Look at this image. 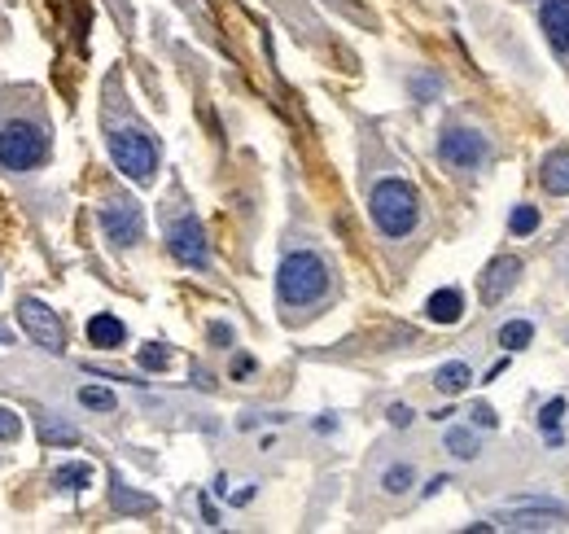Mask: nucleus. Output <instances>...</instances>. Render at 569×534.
I'll return each instance as SVG.
<instances>
[{"instance_id":"2","label":"nucleus","mask_w":569,"mask_h":534,"mask_svg":"<svg viewBox=\"0 0 569 534\" xmlns=\"http://www.w3.org/2000/svg\"><path fill=\"white\" fill-rule=\"evenodd\" d=\"M368 211H372V223L386 232V237H408L416 228V219H420V198H416V189L408 180H381L377 189H372V198H368Z\"/></svg>"},{"instance_id":"24","label":"nucleus","mask_w":569,"mask_h":534,"mask_svg":"<svg viewBox=\"0 0 569 534\" xmlns=\"http://www.w3.org/2000/svg\"><path fill=\"white\" fill-rule=\"evenodd\" d=\"M167 364H171V355H167L162 346H154V342L141 351V368H154V373H158V368H167Z\"/></svg>"},{"instance_id":"19","label":"nucleus","mask_w":569,"mask_h":534,"mask_svg":"<svg viewBox=\"0 0 569 534\" xmlns=\"http://www.w3.org/2000/svg\"><path fill=\"white\" fill-rule=\"evenodd\" d=\"M416 481V473H412V465H390L386 469V478H381V490L386 495H408V486Z\"/></svg>"},{"instance_id":"25","label":"nucleus","mask_w":569,"mask_h":534,"mask_svg":"<svg viewBox=\"0 0 569 534\" xmlns=\"http://www.w3.org/2000/svg\"><path fill=\"white\" fill-rule=\"evenodd\" d=\"M412 417H416V412L408 408V403H390V412H386V421H390L394 429H408V425H412Z\"/></svg>"},{"instance_id":"1","label":"nucleus","mask_w":569,"mask_h":534,"mask_svg":"<svg viewBox=\"0 0 569 534\" xmlns=\"http://www.w3.org/2000/svg\"><path fill=\"white\" fill-rule=\"evenodd\" d=\"M276 294L285 307H311L329 294V263L315 250H294L276 267Z\"/></svg>"},{"instance_id":"13","label":"nucleus","mask_w":569,"mask_h":534,"mask_svg":"<svg viewBox=\"0 0 569 534\" xmlns=\"http://www.w3.org/2000/svg\"><path fill=\"white\" fill-rule=\"evenodd\" d=\"M539 180H543V189H548L552 198H569V150L548 154V158H543V171H539Z\"/></svg>"},{"instance_id":"4","label":"nucleus","mask_w":569,"mask_h":534,"mask_svg":"<svg viewBox=\"0 0 569 534\" xmlns=\"http://www.w3.org/2000/svg\"><path fill=\"white\" fill-rule=\"evenodd\" d=\"M110 158H114V166H118L127 180L150 184L158 171V145L145 132H136V127H118V132L110 136Z\"/></svg>"},{"instance_id":"3","label":"nucleus","mask_w":569,"mask_h":534,"mask_svg":"<svg viewBox=\"0 0 569 534\" xmlns=\"http://www.w3.org/2000/svg\"><path fill=\"white\" fill-rule=\"evenodd\" d=\"M49 158V136L40 123H4L0 127V166L4 171H36Z\"/></svg>"},{"instance_id":"27","label":"nucleus","mask_w":569,"mask_h":534,"mask_svg":"<svg viewBox=\"0 0 569 534\" xmlns=\"http://www.w3.org/2000/svg\"><path fill=\"white\" fill-rule=\"evenodd\" d=\"M468 417H473V425H482V429H495V425H500V417H495V408H486V403H477V408H473Z\"/></svg>"},{"instance_id":"15","label":"nucleus","mask_w":569,"mask_h":534,"mask_svg":"<svg viewBox=\"0 0 569 534\" xmlns=\"http://www.w3.org/2000/svg\"><path fill=\"white\" fill-rule=\"evenodd\" d=\"M88 481H93V465H88V460L57 465V473H53V486H61V490H84Z\"/></svg>"},{"instance_id":"16","label":"nucleus","mask_w":569,"mask_h":534,"mask_svg":"<svg viewBox=\"0 0 569 534\" xmlns=\"http://www.w3.org/2000/svg\"><path fill=\"white\" fill-rule=\"evenodd\" d=\"M468 381H473V373H468V364H443L438 373H434V385L443 390V394H465L468 390Z\"/></svg>"},{"instance_id":"22","label":"nucleus","mask_w":569,"mask_h":534,"mask_svg":"<svg viewBox=\"0 0 569 534\" xmlns=\"http://www.w3.org/2000/svg\"><path fill=\"white\" fill-rule=\"evenodd\" d=\"M40 438H45L49 447H75V442H79V429L57 425V421H45V425H40Z\"/></svg>"},{"instance_id":"10","label":"nucleus","mask_w":569,"mask_h":534,"mask_svg":"<svg viewBox=\"0 0 569 534\" xmlns=\"http://www.w3.org/2000/svg\"><path fill=\"white\" fill-rule=\"evenodd\" d=\"M539 27L557 53H569V0H543L539 4Z\"/></svg>"},{"instance_id":"5","label":"nucleus","mask_w":569,"mask_h":534,"mask_svg":"<svg viewBox=\"0 0 569 534\" xmlns=\"http://www.w3.org/2000/svg\"><path fill=\"white\" fill-rule=\"evenodd\" d=\"M18 324L31 333V342H36V346H45V351H53V355H61V351H66L61 320H57V312H49L40 298H22V303H18Z\"/></svg>"},{"instance_id":"21","label":"nucleus","mask_w":569,"mask_h":534,"mask_svg":"<svg viewBox=\"0 0 569 534\" xmlns=\"http://www.w3.org/2000/svg\"><path fill=\"white\" fill-rule=\"evenodd\" d=\"M447 447H451V456H460V460H473V456H477V438H473V429H465V425L447 429Z\"/></svg>"},{"instance_id":"23","label":"nucleus","mask_w":569,"mask_h":534,"mask_svg":"<svg viewBox=\"0 0 569 534\" xmlns=\"http://www.w3.org/2000/svg\"><path fill=\"white\" fill-rule=\"evenodd\" d=\"M508 228H513V237H530V232L539 228V211H534V206H513Z\"/></svg>"},{"instance_id":"7","label":"nucleus","mask_w":569,"mask_h":534,"mask_svg":"<svg viewBox=\"0 0 569 534\" xmlns=\"http://www.w3.org/2000/svg\"><path fill=\"white\" fill-rule=\"evenodd\" d=\"M438 158L460 166V171H477L486 158V136L473 132V127H451L438 136Z\"/></svg>"},{"instance_id":"12","label":"nucleus","mask_w":569,"mask_h":534,"mask_svg":"<svg viewBox=\"0 0 569 534\" xmlns=\"http://www.w3.org/2000/svg\"><path fill=\"white\" fill-rule=\"evenodd\" d=\"M425 316H429L434 324H460V316H465V298H460V289H438V294H429Z\"/></svg>"},{"instance_id":"29","label":"nucleus","mask_w":569,"mask_h":534,"mask_svg":"<svg viewBox=\"0 0 569 534\" xmlns=\"http://www.w3.org/2000/svg\"><path fill=\"white\" fill-rule=\"evenodd\" d=\"M210 337H215V342H228L232 333H228V324H215V328H210Z\"/></svg>"},{"instance_id":"28","label":"nucleus","mask_w":569,"mask_h":534,"mask_svg":"<svg viewBox=\"0 0 569 534\" xmlns=\"http://www.w3.org/2000/svg\"><path fill=\"white\" fill-rule=\"evenodd\" d=\"M443 486H447V473H438V478L429 481V486H425V495H438V490H443Z\"/></svg>"},{"instance_id":"11","label":"nucleus","mask_w":569,"mask_h":534,"mask_svg":"<svg viewBox=\"0 0 569 534\" xmlns=\"http://www.w3.org/2000/svg\"><path fill=\"white\" fill-rule=\"evenodd\" d=\"M88 342H93L97 351H114V346L127 342V324L118 320V316H110V312H97V316L88 320Z\"/></svg>"},{"instance_id":"6","label":"nucleus","mask_w":569,"mask_h":534,"mask_svg":"<svg viewBox=\"0 0 569 534\" xmlns=\"http://www.w3.org/2000/svg\"><path fill=\"white\" fill-rule=\"evenodd\" d=\"M167 246H171V255H175L184 267H198V271H202V267L210 263L207 232H202L198 214H180V219L167 228Z\"/></svg>"},{"instance_id":"26","label":"nucleus","mask_w":569,"mask_h":534,"mask_svg":"<svg viewBox=\"0 0 569 534\" xmlns=\"http://www.w3.org/2000/svg\"><path fill=\"white\" fill-rule=\"evenodd\" d=\"M18 433H22V421H18V412L0 408V438H18Z\"/></svg>"},{"instance_id":"17","label":"nucleus","mask_w":569,"mask_h":534,"mask_svg":"<svg viewBox=\"0 0 569 534\" xmlns=\"http://www.w3.org/2000/svg\"><path fill=\"white\" fill-rule=\"evenodd\" d=\"M530 342H534V324L530 320H508L500 328V346L504 351H525Z\"/></svg>"},{"instance_id":"18","label":"nucleus","mask_w":569,"mask_h":534,"mask_svg":"<svg viewBox=\"0 0 569 534\" xmlns=\"http://www.w3.org/2000/svg\"><path fill=\"white\" fill-rule=\"evenodd\" d=\"M561 417H565V399H552V403H543V412H539V429H543V438L557 447L561 442Z\"/></svg>"},{"instance_id":"9","label":"nucleus","mask_w":569,"mask_h":534,"mask_svg":"<svg viewBox=\"0 0 569 534\" xmlns=\"http://www.w3.org/2000/svg\"><path fill=\"white\" fill-rule=\"evenodd\" d=\"M517 276H521V259H513V255L491 259L486 271L477 276V294H482V303H500V298L517 285Z\"/></svg>"},{"instance_id":"8","label":"nucleus","mask_w":569,"mask_h":534,"mask_svg":"<svg viewBox=\"0 0 569 534\" xmlns=\"http://www.w3.org/2000/svg\"><path fill=\"white\" fill-rule=\"evenodd\" d=\"M102 228L114 246H136L141 232H145L141 206L136 202H110V206H102Z\"/></svg>"},{"instance_id":"14","label":"nucleus","mask_w":569,"mask_h":534,"mask_svg":"<svg viewBox=\"0 0 569 534\" xmlns=\"http://www.w3.org/2000/svg\"><path fill=\"white\" fill-rule=\"evenodd\" d=\"M110 504L118 508V513H154L158 499L154 495H141V490H132L123 478H114V490H110Z\"/></svg>"},{"instance_id":"20","label":"nucleus","mask_w":569,"mask_h":534,"mask_svg":"<svg viewBox=\"0 0 569 534\" xmlns=\"http://www.w3.org/2000/svg\"><path fill=\"white\" fill-rule=\"evenodd\" d=\"M79 403L93 408V412H114V408H118L114 390H105V385H84V390H79Z\"/></svg>"}]
</instances>
